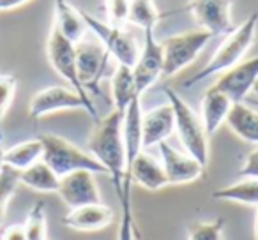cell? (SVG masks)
I'll return each mask as SVG.
<instances>
[{
    "label": "cell",
    "instance_id": "14",
    "mask_svg": "<svg viewBox=\"0 0 258 240\" xmlns=\"http://www.w3.org/2000/svg\"><path fill=\"white\" fill-rule=\"evenodd\" d=\"M159 147V155H161L163 172L168 180V186H184L198 180L204 175V166L191 157L189 154H182L166 141H161Z\"/></svg>",
    "mask_w": 258,
    "mask_h": 240
},
{
    "label": "cell",
    "instance_id": "3",
    "mask_svg": "<svg viewBox=\"0 0 258 240\" xmlns=\"http://www.w3.org/2000/svg\"><path fill=\"white\" fill-rule=\"evenodd\" d=\"M165 96L173 111L175 133L182 143L186 154L195 157L202 166L209 165V136L205 133L200 115L175 92L173 89H165Z\"/></svg>",
    "mask_w": 258,
    "mask_h": 240
},
{
    "label": "cell",
    "instance_id": "30",
    "mask_svg": "<svg viewBox=\"0 0 258 240\" xmlns=\"http://www.w3.org/2000/svg\"><path fill=\"white\" fill-rule=\"evenodd\" d=\"M0 240H27L23 224H11L2 231Z\"/></svg>",
    "mask_w": 258,
    "mask_h": 240
},
{
    "label": "cell",
    "instance_id": "31",
    "mask_svg": "<svg viewBox=\"0 0 258 240\" xmlns=\"http://www.w3.org/2000/svg\"><path fill=\"white\" fill-rule=\"evenodd\" d=\"M30 0H0V11H9V9H16L20 6L27 4Z\"/></svg>",
    "mask_w": 258,
    "mask_h": 240
},
{
    "label": "cell",
    "instance_id": "17",
    "mask_svg": "<svg viewBox=\"0 0 258 240\" xmlns=\"http://www.w3.org/2000/svg\"><path fill=\"white\" fill-rule=\"evenodd\" d=\"M232 106L233 103L230 101V97H226L225 94L219 92L214 87H211L204 94L200 104V118L209 138L221 127L223 122H226V117H228Z\"/></svg>",
    "mask_w": 258,
    "mask_h": 240
},
{
    "label": "cell",
    "instance_id": "4",
    "mask_svg": "<svg viewBox=\"0 0 258 240\" xmlns=\"http://www.w3.org/2000/svg\"><path fill=\"white\" fill-rule=\"evenodd\" d=\"M37 138L43 143L41 161L46 163L58 179L73 172H80V170H87L92 173H106L89 152L82 150L66 138L57 136V134H41Z\"/></svg>",
    "mask_w": 258,
    "mask_h": 240
},
{
    "label": "cell",
    "instance_id": "27",
    "mask_svg": "<svg viewBox=\"0 0 258 240\" xmlns=\"http://www.w3.org/2000/svg\"><path fill=\"white\" fill-rule=\"evenodd\" d=\"M18 87V79L13 74H0V133H2V122L8 113L9 106L13 104Z\"/></svg>",
    "mask_w": 258,
    "mask_h": 240
},
{
    "label": "cell",
    "instance_id": "34",
    "mask_svg": "<svg viewBox=\"0 0 258 240\" xmlns=\"http://www.w3.org/2000/svg\"><path fill=\"white\" fill-rule=\"evenodd\" d=\"M246 103H247V104H251V106L256 108V110H258V99H254V97H251V99H249V97H247Z\"/></svg>",
    "mask_w": 258,
    "mask_h": 240
},
{
    "label": "cell",
    "instance_id": "21",
    "mask_svg": "<svg viewBox=\"0 0 258 240\" xmlns=\"http://www.w3.org/2000/svg\"><path fill=\"white\" fill-rule=\"evenodd\" d=\"M41 159H43V143L39 138L20 141V143L13 145L11 148L4 150V165L8 168L16 170V172H23V170L30 168Z\"/></svg>",
    "mask_w": 258,
    "mask_h": 240
},
{
    "label": "cell",
    "instance_id": "19",
    "mask_svg": "<svg viewBox=\"0 0 258 240\" xmlns=\"http://www.w3.org/2000/svg\"><path fill=\"white\" fill-rule=\"evenodd\" d=\"M228 127L247 143L258 145V110L247 103H235L226 117Z\"/></svg>",
    "mask_w": 258,
    "mask_h": 240
},
{
    "label": "cell",
    "instance_id": "9",
    "mask_svg": "<svg viewBox=\"0 0 258 240\" xmlns=\"http://www.w3.org/2000/svg\"><path fill=\"white\" fill-rule=\"evenodd\" d=\"M232 8L233 0H189L184 11L193 15L202 30L216 37L232 32Z\"/></svg>",
    "mask_w": 258,
    "mask_h": 240
},
{
    "label": "cell",
    "instance_id": "12",
    "mask_svg": "<svg viewBox=\"0 0 258 240\" xmlns=\"http://www.w3.org/2000/svg\"><path fill=\"white\" fill-rule=\"evenodd\" d=\"M57 194L69 208L103 203L96 177L92 172H87V170H80V172H73L62 177Z\"/></svg>",
    "mask_w": 258,
    "mask_h": 240
},
{
    "label": "cell",
    "instance_id": "25",
    "mask_svg": "<svg viewBox=\"0 0 258 240\" xmlns=\"http://www.w3.org/2000/svg\"><path fill=\"white\" fill-rule=\"evenodd\" d=\"M18 186H20V172L4 166V170L0 172V224L4 221L6 212H8V205L11 201V198L15 196Z\"/></svg>",
    "mask_w": 258,
    "mask_h": 240
},
{
    "label": "cell",
    "instance_id": "18",
    "mask_svg": "<svg viewBox=\"0 0 258 240\" xmlns=\"http://www.w3.org/2000/svg\"><path fill=\"white\" fill-rule=\"evenodd\" d=\"M53 25L60 30V34L73 44L80 43L89 34L85 20L82 16V9H76L69 4V0H55V20Z\"/></svg>",
    "mask_w": 258,
    "mask_h": 240
},
{
    "label": "cell",
    "instance_id": "32",
    "mask_svg": "<svg viewBox=\"0 0 258 240\" xmlns=\"http://www.w3.org/2000/svg\"><path fill=\"white\" fill-rule=\"evenodd\" d=\"M4 150L6 148L2 147V143H0V172H2V170H4Z\"/></svg>",
    "mask_w": 258,
    "mask_h": 240
},
{
    "label": "cell",
    "instance_id": "6",
    "mask_svg": "<svg viewBox=\"0 0 258 240\" xmlns=\"http://www.w3.org/2000/svg\"><path fill=\"white\" fill-rule=\"evenodd\" d=\"M46 55H48V62H50V65L55 69V72H57L60 78H64L66 82L69 83V87H71V89L87 103V106L90 108V111H92V115H94V122L99 120L97 110H96V106H94L92 99H90V96L87 94V90L83 89L82 83H80V79H78L75 44H73L69 39H66V37L60 34V30H58L55 25H51L50 36H48Z\"/></svg>",
    "mask_w": 258,
    "mask_h": 240
},
{
    "label": "cell",
    "instance_id": "16",
    "mask_svg": "<svg viewBox=\"0 0 258 240\" xmlns=\"http://www.w3.org/2000/svg\"><path fill=\"white\" fill-rule=\"evenodd\" d=\"M113 222V210L104 203L83 205L78 208H69L62 217V224L75 231H99Z\"/></svg>",
    "mask_w": 258,
    "mask_h": 240
},
{
    "label": "cell",
    "instance_id": "23",
    "mask_svg": "<svg viewBox=\"0 0 258 240\" xmlns=\"http://www.w3.org/2000/svg\"><path fill=\"white\" fill-rule=\"evenodd\" d=\"M127 22L135 23L144 32H147V30H156L158 23L161 22V15L154 0H131Z\"/></svg>",
    "mask_w": 258,
    "mask_h": 240
},
{
    "label": "cell",
    "instance_id": "8",
    "mask_svg": "<svg viewBox=\"0 0 258 240\" xmlns=\"http://www.w3.org/2000/svg\"><path fill=\"white\" fill-rule=\"evenodd\" d=\"M76 50V71L82 87L87 94H99L101 79L104 78V72L108 67L110 55L104 50L96 36L89 37L87 34L80 43L75 44Z\"/></svg>",
    "mask_w": 258,
    "mask_h": 240
},
{
    "label": "cell",
    "instance_id": "35",
    "mask_svg": "<svg viewBox=\"0 0 258 240\" xmlns=\"http://www.w3.org/2000/svg\"><path fill=\"white\" fill-rule=\"evenodd\" d=\"M251 92L254 94V99H258V79H256V83H254V87H253V90Z\"/></svg>",
    "mask_w": 258,
    "mask_h": 240
},
{
    "label": "cell",
    "instance_id": "28",
    "mask_svg": "<svg viewBox=\"0 0 258 240\" xmlns=\"http://www.w3.org/2000/svg\"><path fill=\"white\" fill-rule=\"evenodd\" d=\"M106 6V23L113 27H124L127 23L131 0H104Z\"/></svg>",
    "mask_w": 258,
    "mask_h": 240
},
{
    "label": "cell",
    "instance_id": "33",
    "mask_svg": "<svg viewBox=\"0 0 258 240\" xmlns=\"http://www.w3.org/2000/svg\"><path fill=\"white\" fill-rule=\"evenodd\" d=\"M254 236L258 240V207H256V214H254Z\"/></svg>",
    "mask_w": 258,
    "mask_h": 240
},
{
    "label": "cell",
    "instance_id": "2",
    "mask_svg": "<svg viewBox=\"0 0 258 240\" xmlns=\"http://www.w3.org/2000/svg\"><path fill=\"white\" fill-rule=\"evenodd\" d=\"M256 27H258V13H251L237 29H233L232 32L226 34L225 39L221 41V44L214 51V55L209 58L207 64L198 72H195L193 76L184 79L182 87L191 89V87L202 83L204 79L216 74H223L225 71L232 69L233 65L242 62V58L246 57V53L249 51L251 44L254 41Z\"/></svg>",
    "mask_w": 258,
    "mask_h": 240
},
{
    "label": "cell",
    "instance_id": "24",
    "mask_svg": "<svg viewBox=\"0 0 258 240\" xmlns=\"http://www.w3.org/2000/svg\"><path fill=\"white\" fill-rule=\"evenodd\" d=\"M27 240H48V224H46V212L44 203L37 201L27 214V219L23 222Z\"/></svg>",
    "mask_w": 258,
    "mask_h": 240
},
{
    "label": "cell",
    "instance_id": "13",
    "mask_svg": "<svg viewBox=\"0 0 258 240\" xmlns=\"http://www.w3.org/2000/svg\"><path fill=\"white\" fill-rule=\"evenodd\" d=\"M133 76L140 97L163 76V50L161 43L156 39L154 30L145 32L144 46L140 50L137 64L133 65Z\"/></svg>",
    "mask_w": 258,
    "mask_h": 240
},
{
    "label": "cell",
    "instance_id": "22",
    "mask_svg": "<svg viewBox=\"0 0 258 240\" xmlns=\"http://www.w3.org/2000/svg\"><path fill=\"white\" fill-rule=\"evenodd\" d=\"M20 184L37 193H57L60 179L51 172L46 163L39 161L30 168L20 172Z\"/></svg>",
    "mask_w": 258,
    "mask_h": 240
},
{
    "label": "cell",
    "instance_id": "36",
    "mask_svg": "<svg viewBox=\"0 0 258 240\" xmlns=\"http://www.w3.org/2000/svg\"><path fill=\"white\" fill-rule=\"evenodd\" d=\"M0 140H2V133H0Z\"/></svg>",
    "mask_w": 258,
    "mask_h": 240
},
{
    "label": "cell",
    "instance_id": "20",
    "mask_svg": "<svg viewBox=\"0 0 258 240\" xmlns=\"http://www.w3.org/2000/svg\"><path fill=\"white\" fill-rule=\"evenodd\" d=\"M111 85V97H113V110H118L124 113L127 106L133 103L138 96L137 83H135L133 69L125 65H117L110 79Z\"/></svg>",
    "mask_w": 258,
    "mask_h": 240
},
{
    "label": "cell",
    "instance_id": "26",
    "mask_svg": "<svg viewBox=\"0 0 258 240\" xmlns=\"http://www.w3.org/2000/svg\"><path fill=\"white\" fill-rule=\"evenodd\" d=\"M223 217L214 221H197L187 228V240H223Z\"/></svg>",
    "mask_w": 258,
    "mask_h": 240
},
{
    "label": "cell",
    "instance_id": "5",
    "mask_svg": "<svg viewBox=\"0 0 258 240\" xmlns=\"http://www.w3.org/2000/svg\"><path fill=\"white\" fill-rule=\"evenodd\" d=\"M82 16L85 20V25L89 29V32L99 39V43L108 51V55L117 60V65H125V67L133 69L142 50L137 37L131 32H127L124 27L108 25L106 22H101V20L94 18L87 11H82Z\"/></svg>",
    "mask_w": 258,
    "mask_h": 240
},
{
    "label": "cell",
    "instance_id": "1",
    "mask_svg": "<svg viewBox=\"0 0 258 240\" xmlns=\"http://www.w3.org/2000/svg\"><path fill=\"white\" fill-rule=\"evenodd\" d=\"M122 122H124V113L113 110L110 115L96 120L92 133L89 136V143H87L89 145V154L110 175L118 201L122 200V182H124L125 168Z\"/></svg>",
    "mask_w": 258,
    "mask_h": 240
},
{
    "label": "cell",
    "instance_id": "11",
    "mask_svg": "<svg viewBox=\"0 0 258 240\" xmlns=\"http://www.w3.org/2000/svg\"><path fill=\"white\" fill-rule=\"evenodd\" d=\"M258 79V55L253 58L239 62L232 69L225 71L214 83V89L223 92L226 97H230L233 104L244 103L247 96L253 90L254 83Z\"/></svg>",
    "mask_w": 258,
    "mask_h": 240
},
{
    "label": "cell",
    "instance_id": "29",
    "mask_svg": "<svg viewBox=\"0 0 258 240\" xmlns=\"http://www.w3.org/2000/svg\"><path fill=\"white\" fill-rule=\"evenodd\" d=\"M239 173L242 179H258V147L246 155Z\"/></svg>",
    "mask_w": 258,
    "mask_h": 240
},
{
    "label": "cell",
    "instance_id": "7",
    "mask_svg": "<svg viewBox=\"0 0 258 240\" xmlns=\"http://www.w3.org/2000/svg\"><path fill=\"white\" fill-rule=\"evenodd\" d=\"M212 36L205 30H187L182 34H175L161 41L163 50V76H170L180 72L184 67L195 62V58L202 53Z\"/></svg>",
    "mask_w": 258,
    "mask_h": 240
},
{
    "label": "cell",
    "instance_id": "15",
    "mask_svg": "<svg viewBox=\"0 0 258 240\" xmlns=\"http://www.w3.org/2000/svg\"><path fill=\"white\" fill-rule=\"evenodd\" d=\"M175 131L173 111L168 103L159 104L149 111H142V145L144 148L166 141Z\"/></svg>",
    "mask_w": 258,
    "mask_h": 240
},
{
    "label": "cell",
    "instance_id": "10",
    "mask_svg": "<svg viewBox=\"0 0 258 240\" xmlns=\"http://www.w3.org/2000/svg\"><path fill=\"white\" fill-rule=\"evenodd\" d=\"M66 110H85L94 118L92 111L87 106L85 101L68 87H46V89L34 94L29 103V115L32 118H43L46 115Z\"/></svg>",
    "mask_w": 258,
    "mask_h": 240
}]
</instances>
